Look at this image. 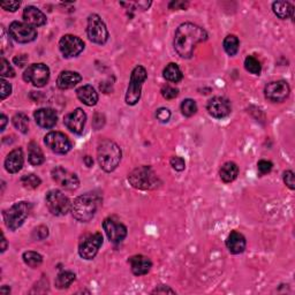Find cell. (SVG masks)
<instances>
[{
    "instance_id": "cell-13",
    "label": "cell",
    "mask_w": 295,
    "mask_h": 295,
    "mask_svg": "<svg viewBox=\"0 0 295 295\" xmlns=\"http://www.w3.org/2000/svg\"><path fill=\"white\" fill-rule=\"evenodd\" d=\"M52 179L55 180L57 184H59L61 188H64L65 191H76L80 186V180H78L77 175L73 172L64 169V167L58 166L52 171Z\"/></svg>"
},
{
    "instance_id": "cell-14",
    "label": "cell",
    "mask_w": 295,
    "mask_h": 295,
    "mask_svg": "<svg viewBox=\"0 0 295 295\" xmlns=\"http://www.w3.org/2000/svg\"><path fill=\"white\" fill-rule=\"evenodd\" d=\"M290 88L288 83L284 80H278L267 83L264 89L265 98L274 103H281L288 98Z\"/></svg>"
},
{
    "instance_id": "cell-2",
    "label": "cell",
    "mask_w": 295,
    "mask_h": 295,
    "mask_svg": "<svg viewBox=\"0 0 295 295\" xmlns=\"http://www.w3.org/2000/svg\"><path fill=\"white\" fill-rule=\"evenodd\" d=\"M122 157L121 149L111 140H103L97 147V159L100 169L105 172H113L120 164Z\"/></svg>"
},
{
    "instance_id": "cell-3",
    "label": "cell",
    "mask_w": 295,
    "mask_h": 295,
    "mask_svg": "<svg viewBox=\"0 0 295 295\" xmlns=\"http://www.w3.org/2000/svg\"><path fill=\"white\" fill-rule=\"evenodd\" d=\"M98 196L96 194L87 193L76 197L72 203V214L73 217L81 223H88L94 218V216L98 208Z\"/></svg>"
},
{
    "instance_id": "cell-43",
    "label": "cell",
    "mask_w": 295,
    "mask_h": 295,
    "mask_svg": "<svg viewBox=\"0 0 295 295\" xmlns=\"http://www.w3.org/2000/svg\"><path fill=\"white\" fill-rule=\"evenodd\" d=\"M21 6L20 2H16V0H12V2H6L2 3V7L7 12H16L19 10V7Z\"/></svg>"
},
{
    "instance_id": "cell-45",
    "label": "cell",
    "mask_w": 295,
    "mask_h": 295,
    "mask_svg": "<svg viewBox=\"0 0 295 295\" xmlns=\"http://www.w3.org/2000/svg\"><path fill=\"white\" fill-rule=\"evenodd\" d=\"M175 294V290H173L172 288H170L169 286H165V285H160L158 286L157 288H155L152 290V294Z\"/></svg>"
},
{
    "instance_id": "cell-37",
    "label": "cell",
    "mask_w": 295,
    "mask_h": 295,
    "mask_svg": "<svg viewBox=\"0 0 295 295\" xmlns=\"http://www.w3.org/2000/svg\"><path fill=\"white\" fill-rule=\"evenodd\" d=\"M162 96L164 97L165 99H174V98H177L178 95H179V89H177V88H174V87H171L169 85H165V86H163L162 88Z\"/></svg>"
},
{
    "instance_id": "cell-8",
    "label": "cell",
    "mask_w": 295,
    "mask_h": 295,
    "mask_svg": "<svg viewBox=\"0 0 295 295\" xmlns=\"http://www.w3.org/2000/svg\"><path fill=\"white\" fill-rule=\"evenodd\" d=\"M87 35L88 38L95 44L103 45V44L108 42L109 30L106 28V25H105L104 21L100 19L99 15L91 14L88 17Z\"/></svg>"
},
{
    "instance_id": "cell-47",
    "label": "cell",
    "mask_w": 295,
    "mask_h": 295,
    "mask_svg": "<svg viewBox=\"0 0 295 295\" xmlns=\"http://www.w3.org/2000/svg\"><path fill=\"white\" fill-rule=\"evenodd\" d=\"M187 6H188V3H184V2H172L169 5L171 10H186Z\"/></svg>"
},
{
    "instance_id": "cell-31",
    "label": "cell",
    "mask_w": 295,
    "mask_h": 295,
    "mask_svg": "<svg viewBox=\"0 0 295 295\" xmlns=\"http://www.w3.org/2000/svg\"><path fill=\"white\" fill-rule=\"evenodd\" d=\"M224 50H225L226 53L228 56H235L239 51V46H240V41L235 35H228V36L224 39L223 43Z\"/></svg>"
},
{
    "instance_id": "cell-26",
    "label": "cell",
    "mask_w": 295,
    "mask_h": 295,
    "mask_svg": "<svg viewBox=\"0 0 295 295\" xmlns=\"http://www.w3.org/2000/svg\"><path fill=\"white\" fill-rule=\"evenodd\" d=\"M237 174H239V167H237L234 162H227L220 167L219 171L220 179H222L225 183L234 181L237 178Z\"/></svg>"
},
{
    "instance_id": "cell-51",
    "label": "cell",
    "mask_w": 295,
    "mask_h": 295,
    "mask_svg": "<svg viewBox=\"0 0 295 295\" xmlns=\"http://www.w3.org/2000/svg\"><path fill=\"white\" fill-rule=\"evenodd\" d=\"M2 241H3V246H2V252L4 253V252H5V250L7 249V241H6L5 236H4V235H3V240H2Z\"/></svg>"
},
{
    "instance_id": "cell-29",
    "label": "cell",
    "mask_w": 295,
    "mask_h": 295,
    "mask_svg": "<svg viewBox=\"0 0 295 295\" xmlns=\"http://www.w3.org/2000/svg\"><path fill=\"white\" fill-rule=\"evenodd\" d=\"M163 76H164L166 81L178 83L183 78V74L177 64L171 63L163 70Z\"/></svg>"
},
{
    "instance_id": "cell-49",
    "label": "cell",
    "mask_w": 295,
    "mask_h": 295,
    "mask_svg": "<svg viewBox=\"0 0 295 295\" xmlns=\"http://www.w3.org/2000/svg\"><path fill=\"white\" fill-rule=\"evenodd\" d=\"M2 131L5 130V127H6V124H7V117L5 116V114H2Z\"/></svg>"
},
{
    "instance_id": "cell-33",
    "label": "cell",
    "mask_w": 295,
    "mask_h": 295,
    "mask_svg": "<svg viewBox=\"0 0 295 295\" xmlns=\"http://www.w3.org/2000/svg\"><path fill=\"white\" fill-rule=\"evenodd\" d=\"M245 68L247 72L250 74H254V75H259L262 72V65L259 63V60L257 58H255L253 56H249L245 60Z\"/></svg>"
},
{
    "instance_id": "cell-39",
    "label": "cell",
    "mask_w": 295,
    "mask_h": 295,
    "mask_svg": "<svg viewBox=\"0 0 295 295\" xmlns=\"http://www.w3.org/2000/svg\"><path fill=\"white\" fill-rule=\"evenodd\" d=\"M257 167H258L259 174H261V175H265V174H267V173H270L271 170H272V167H274V164H272V163L269 162V160L262 159V160L258 162Z\"/></svg>"
},
{
    "instance_id": "cell-42",
    "label": "cell",
    "mask_w": 295,
    "mask_h": 295,
    "mask_svg": "<svg viewBox=\"0 0 295 295\" xmlns=\"http://www.w3.org/2000/svg\"><path fill=\"white\" fill-rule=\"evenodd\" d=\"M156 118H157L158 121L167 122V121L170 120V118H171V111H170L169 109H165V108H162L159 110H157Z\"/></svg>"
},
{
    "instance_id": "cell-23",
    "label": "cell",
    "mask_w": 295,
    "mask_h": 295,
    "mask_svg": "<svg viewBox=\"0 0 295 295\" xmlns=\"http://www.w3.org/2000/svg\"><path fill=\"white\" fill-rule=\"evenodd\" d=\"M82 81V76L76 72H72V70H64L61 72L57 80V86L61 90L72 89L75 87L77 83Z\"/></svg>"
},
{
    "instance_id": "cell-38",
    "label": "cell",
    "mask_w": 295,
    "mask_h": 295,
    "mask_svg": "<svg viewBox=\"0 0 295 295\" xmlns=\"http://www.w3.org/2000/svg\"><path fill=\"white\" fill-rule=\"evenodd\" d=\"M15 76V72L13 69L10 63L4 58H2V77H14Z\"/></svg>"
},
{
    "instance_id": "cell-30",
    "label": "cell",
    "mask_w": 295,
    "mask_h": 295,
    "mask_svg": "<svg viewBox=\"0 0 295 295\" xmlns=\"http://www.w3.org/2000/svg\"><path fill=\"white\" fill-rule=\"evenodd\" d=\"M75 278H76V276H75V274H73L72 271L60 272L58 277L56 278V281H55L56 287L59 288V289L68 288L69 286L74 283Z\"/></svg>"
},
{
    "instance_id": "cell-36",
    "label": "cell",
    "mask_w": 295,
    "mask_h": 295,
    "mask_svg": "<svg viewBox=\"0 0 295 295\" xmlns=\"http://www.w3.org/2000/svg\"><path fill=\"white\" fill-rule=\"evenodd\" d=\"M181 111L184 117H193L197 112V104L194 99H184L181 103Z\"/></svg>"
},
{
    "instance_id": "cell-12",
    "label": "cell",
    "mask_w": 295,
    "mask_h": 295,
    "mask_svg": "<svg viewBox=\"0 0 295 295\" xmlns=\"http://www.w3.org/2000/svg\"><path fill=\"white\" fill-rule=\"evenodd\" d=\"M46 147L57 155H66L72 149V142L61 131H50L44 138Z\"/></svg>"
},
{
    "instance_id": "cell-19",
    "label": "cell",
    "mask_w": 295,
    "mask_h": 295,
    "mask_svg": "<svg viewBox=\"0 0 295 295\" xmlns=\"http://www.w3.org/2000/svg\"><path fill=\"white\" fill-rule=\"evenodd\" d=\"M34 118L36 120V124L42 127V128L50 129L52 127H55L57 121H58V116L53 109L45 108V109H39L36 112L34 113Z\"/></svg>"
},
{
    "instance_id": "cell-20",
    "label": "cell",
    "mask_w": 295,
    "mask_h": 295,
    "mask_svg": "<svg viewBox=\"0 0 295 295\" xmlns=\"http://www.w3.org/2000/svg\"><path fill=\"white\" fill-rule=\"evenodd\" d=\"M128 262L130 264L131 272L139 277L147 275L152 267V262L150 261V258L144 256V255H134V256H131L128 259Z\"/></svg>"
},
{
    "instance_id": "cell-28",
    "label": "cell",
    "mask_w": 295,
    "mask_h": 295,
    "mask_svg": "<svg viewBox=\"0 0 295 295\" xmlns=\"http://www.w3.org/2000/svg\"><path fill=\"white\" fill-rule=\"evenodd\" d=\"M28 159L30 164L34 166L42 165L44 160H45L42 149L39 148V145L36 142H30L28 144Z\"/></svg>"
},
{
    "instance_id": "cell-46",
    "label": "cell",
    "mask_w": 295,
    "mask_h": 295,
    "mask_svg": "<svg viewBox=\"0 0 295 295\" xmlns=\"http://www.w3.org/2000/svg\"><path fill=\"white\" fill-rule=\"evenodd\" d=\"M34 233H38V235L36 236L37 240H43V239H45V237L47 236L48 230H47V227H45V226H39L38 228H36V230H35Z\"/></svg>"
},
{
    "instance_id": "cell-40",
    "label": "cell",
    "mask_w": 295,
    "mask_h": 295,
    "mask_svg": "<svg viewBox=\"0 0 295 295\" xmlns=\"http://www.w3.org/2000/svg\"><path fill=\"white\" fill-rule=\"evenodd\" d=\"M170 164L173 167V170L178 172H181L186 169V163H184V159L181 157H172Z\"/></svg>"
},
{
    "instance_id": "cell-7",
    "label": "cell",
    "mask_w": 295,
    "mask_h": 295,
    "mask_svg": "<svg viewBox=\"0 0 295 295\" xmlns=\"http://www.w3.org/2000/svg\"><path fill=\"white\" fill-rule=\"evenodd\" d=\"M45 202L48 211L55 216H65L72 209V203L68 197L58 189L48 192L45 196Z\"/></svg>"
},
{
    "instance_id": "cell-15",
    "label": "cell",
    "mask_w": 295,
    "mask_h": 295,
    "mask_svg": "<svg viewBox=\"0 0 295 295\" xmlns=\"http://www.w3.org/2000/svg\"><path fill=\"white\" fill-rule=\"evenodd\" d=\"M59 50L65 58H73L85 50V43L74 35H65L59 41Z\"/></svg>"
},
{
    "instance_id": "cell-9",
    "label": "cell",
    "mask_w": 295,
    "mask_h": 295,
    "mask_svg": "<svg viewBox=\"0 0 295 295\" xmlns=\"http://www.w3.org/2000/svg\"><path fill=\"white\" fill-rule=\"evenodd\" d=\"M50 78V69L45 64H33L23 73V80L37 88L46 85Z\"/></svg>"
},
{
    "instance_id": "cell-35",
    "label": "cell",
    "mask_w": 295,
    "mask_h": 295,
    "mask_svg": "<svg viewBox=\"0 0 295 295\" xmlns=\"http://www.w3.org/2000/svg\"><path fill=\"white\" fill-rule=\"evenodd\" d=\"M42 180L35 174H25L21 178L22 186L27 189H36L41 184Z\"/></svg>"
},
{
    "instance_id": "cell-44",
    "label": "cell",
    "mask_w": 295,
    "mask_h": 295,
    "mask_svg": "<svg viewBox=\"0 0 295 295\" xmlns=\"http://www.w3.org/2000/svg\"><path fill=\"white\" fill-rule=\"evenodd\" d=\"M0 83H2V99L4 100L12 94V86L4 78L0 81Z\"/></svg>"
},
{
    "instance_id": "cell-10",
    "label": "cell",
    "mask_w": 295,
    "mask_h": 295,
    "mask_svg": "<svg viewBox=\"0 0 295 295\" xmlns=\"http://www.w3.org/2000/svg\"><path fill=\"white\" fill-rule=\"evenodd\" d=\"M103 245L102 233L97 232L94 234H87L78 245V255L85 259H92L98 253Z\"/></svg>"
},
{
    "instance_id": "cell-34",
    "label": "cell",
    "mask_w": 295,
    "mask_h": 295,
    "mask_svg": "<svg viewBox=\"0 0 295 295\" xmlns=\"http://www.w3.org/2000/svg\"><path fill=\"white\" fill-rule=\"evenodd\" d=\"M22 258H23L24 263L30 267H38L43 263L42 255L36 252H25Z\"/></svg>"
},
{
    "instance_id": "cell-4",
    "label": "cell",
    "mask_w": 295,
    "mask_h": 295,
    "mask_svg": "<svg viewBox=\"0 0 295 295\" xmlns=\"http://www.w3.org/2000/svg\"><path fill=\"white\" fill-rule=\"evenodd\" d=\"M129 183L140 191H151L159 186V178L150 166L136 167L128 174Z\"/></svg>"
},
{
    "instance_id": "cell-11",
    "label": "cell",
    "mask_w": 295,
    "mask_h": 295,
    "mask_svg": "<svg viewBox=\"0 0 295 295\" xmlns=\"http://www.w3.org/2000/svg\"><path fill=\"white\" fill-rule=\"evenodd\" d=\"M8 33L15 42L21 44L34 42L37 38V30L25 22H12Z\"/></svg>"
},
{
    "instance_id": "cell-24",
    "label": "cell",
    "mask_w": 295,
    "mask_h": 295,
    "mask_svg": "<svg viewBox=\"0 0 295 295\" xmlns=\"http://www.w3.org/2000/svg\"><path fill=\"white\" fill-rule=\"evenodd\" d=\"M23 19L25 23L33 27H41L46 23V16L37 7L27 6L23 11Z\"/></svg>"
},
{
    "instance_id": "cell-22",
    "label": "cell",
    "mask_w": 295,
    "mask_h": 295,
    "mask_svg": "<svg viewBox=\"0 0 295 295\" xmlns=\"http://www.w3.org/2000/svg\"><path fill=\"white\" fill-rule=\"evenodd\" d=\"M246 237L244 234H241L240 232L237 231H232L230 233V235L227 236L226 240V247L228 249V252L234 255H239L245 252L246 249Z\"/></svg>"
},
{
    "instance_id": "cell-1",
    "label": "cell",
    "mask_w": 295,
    "mask_h": 295,
    "mask_svg": "<svg viewBox=\"0 0 295 295\" xmlns=\"http://www.w3.org/2000/svg\"><path fill=\"white\" fill-rule=\"evenodd\" d=\"M206 39L208 34L203 28L192 22H186L180 24L175 32L174 48L180 58L189 59L193 57L197 44L205 42Z\"/></svg>"
},
{
    "instance_id": "cell-16",
    "label": "cell",
    "mask_w": 295,
    "mask_h": 295,
    "mask_svg": "<svg viewBox=\"0 0 295 295\" xmlns=\"http://www.w3.org/2000/svg\"><path fill=\"white\" fill-rule=\"evenodd\" d=\"M103 228L106 233L109 240L113 244H120L127 236V227L119 220H116L112 217L104 220Z\"/></svg>"
},
{
    "instance_id": "cell-25",
    "label": "cell",
    "mask_w": 295,
    "mask_h": 295,
    "mask_svg": "<svg viewBox=\"0 0 295 295\" xmlns=\"http://www.w3.org/2000/svg\"><path fill=\"white\" fill-rule=\"evenodd\" d=\"M76 96L87 106H94L98 102V94L96 92L95 88L89 85L78 88L76 90Z\"/></svg>"
},
{
    "instance_id": "cell-48",
    "label": "cell",
    "mask_w": 295,
    "mask_h": 295,
    "mask_svg": "<svg viewBox=\"0 0 295 295\" xmlns=\"http://www.w3.org/2000/svg\"><path fill=\"white\" fill-rule=\"evenodd\" d=\"M13 61H14L15 65L20 66V67H23V66L25 65V63L28 61V57L25 56V55H21L19 57H15V58L13 59Z\"/></svg>"
},
{
    "instance_id": "cell-50",
    "label": "cell",
    "mask_w": 295,
    "mask_h": 295,
    "mask_svg": "<svg viewBox=\"0 0 295 295\" xmlns=\"http://www.w3.org/2000/svg\"><path fill=\"white\" fill-rule=\"evenodd\" d=\"M85 163H86V165H87L88 167H91L92 164H94V160L91 159V157L86 156V157H85Z\"/></svg>"
},
{
    "instance_id": "cell-6",
    "label": "cell",
    "mask_w": 295,
    "mask_h": 295,
    "mask_svg": "<svg viewBox=\"0 0 295 295\" xmlns=\"http://www.w3.org/2000/svg\"><path fill=\"white\" fill-rule=\"evenodd\" d=\"M148 77L147 69L143 66H136L130 74V80L128 89L126 92V104L127 105H136L141 98V91H142V86Z\"/></svg>"
},
{
    "instance_id": "cell-32",
    "label": "cell",
    "mask_w": 295,
    "mask_h": 295,
    "mask_svg": "<svg viewBox=\"0 0 295 295\" xmlns=\"http://www.w3.org/2000/svg\"><path fill=\"white\" fill-rule=\"evenodd\" d=\"M13 125H14L17 130H20L21 133L27 134L29 130V119L25 116L24 113H16L12 119Z\"/></svg>"
},
{
    "instance_id": "cell-41",
    "label": "cell",
    "mask_w": 295,
    "mask_h": 295,
    "mask_svg": "<svg viewBox=\"0 0 295 295\" xmlns=\"http://www.w3.org/2000/svg\"><path fill=\"white\" fill-rule=\"evenodd\" d=\"M284 182L286 186H287L289 189H292V191H294L295 189V177H294V172L293 171H285L284 172Z\"/></svg>"
},
{
    "instance_id": "cell-27",
    "label": "cell",
    "mask_w": 295,
    "mask_h": 295,
    "mask_svg": "<svg viewBox=\"0 0 295 295\" xmlns=\"http://www.w3.org/2000/svg\"><path fill=\"white\" fill-rule=\"evenodd\" d=\"M272 11L280 20H287L293 16L294 6L288 2H275L272 4Z\"/></svg>"
},
{
    "instance_id": "cell-21",
    "label": "cell",
    "mask_w": 295,
    "mask_h": 295,
    "mask_svg": "<svg viewBox=\"0 0 295 295\" xmlns=\"http://www.w3.org/2000/svg\"><path fill=\"white\" fill-rule=\"evenodd\" d=\"M24 163V157H23V151L22 149H14L12 150L5 159V169L7 172L14 174L17 172L22 170Z\"/></svg>"
},
{
    "instance_id": "cell-5",
    "label": "cell",
    "mask_w": 295,
    "mask_h": 295,
    "mask_svg": "<svg viewBox=\"0 0 295 295\" xmlns=\"http://www.w3.org/2000/svg\"><path fill=\"white\" fill-rule=\"evenodd\" d=\"M32 210V204L29 202H19L13 204L10 209L4 211V220L8 230L15 231L23 225Z\"/></svg>"
},
{
    "instance_id": "cell-18",
    "label": "cell",
    "mask_w": 295,
    "mask_h": 295,
    "mask_svg": "<svg viewBox=\"0 0 295 295\" xmlns=\"http://www.w3.org/2000/svg\"><path fill=\"white\" fill-rule=\"evenodd\" d=\"M87 122V114L82 109H75L64 118V124L74 134H82Z\"/></svg>"
},
{
    "instance_id": "cell-17",
    "label": "cell",
    "mask_w": 295,
    "mask_h": 295,
    "mask_svg": "<svg viewBox=\"0 0 295 295\" xmlns=\"http://www.w3.org/2000/svg\"><path fill=\"white\" fill-rule=\"evenodd\" d=\"M206 110L211 117L216 119H224L228 117L232 111V105L231 102L225 97H213L211 98L208 105H206Z\"/></svg>"
}]
</instances>
